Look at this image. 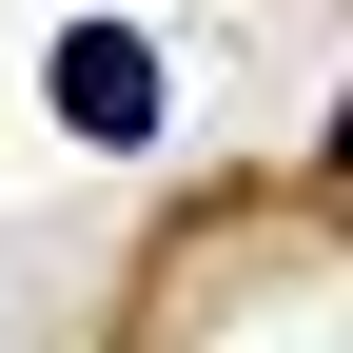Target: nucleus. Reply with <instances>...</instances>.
I'll list each match as a JSON object with an SVG mask.
<instances>
[{
  "label": "nucleus",
  "mask_w": 353,
  "mask_h": 353,
  "mask_svg": "<svg viewBox=\"0 0 353 353\" xmlns=\"http://www.w3.org/2000/svg\"><path fill=\"white\" fill-rule=\"evenodd\" d=\"M39 99H59V138L138 157V138H157V39H138V20H59V59H39Z\"/></svg>",
  "instance_id": "obj_1"
}]
</instances>
